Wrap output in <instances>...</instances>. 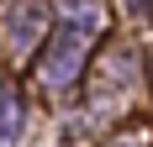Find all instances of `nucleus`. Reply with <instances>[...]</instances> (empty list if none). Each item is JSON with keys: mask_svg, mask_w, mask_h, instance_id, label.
Here are the masks:
<instances>
[{"mask_svg": "<svg viewBox=\"0 0 153 147\" xmlns=\"http://www.w3.org/2000/svg\"><path fill=\"white\" fill-rule=\"evenodd\" d=\"M79 37L74 32H63L58 37V53H48V84H63V79H69V74H74V63H79Z\"/></svg>", "mask_w": 153, "mask_h": 147, "instance_id": "nucleus-1", "label": "nucleus"}]
</instances>
